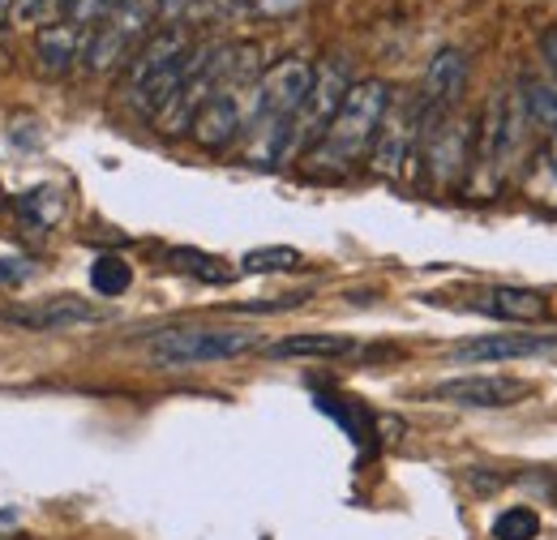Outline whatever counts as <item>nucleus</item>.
<instances>
[{"instance_id":"f257e3e1","label":"nucleus","mask_w":557,"mask_h":540,"mask_svg":"<svg viewBox=\"0 0 557 540\" xmlns=\"http://www.w3.org/2000/svg\"><path fill=\"white\" fill-rule=\"evenodd\" d=\"M391 86L382 77H364V82H351L339 112L331 116V125L322 130V137L300 155V163L309 172H351L360 159H369L377 130H382V116L391 108Z\"/></svg>"},{"instance_id":"f03ea898","label":"nucleus","mask_w":557,"mask_h":540,"mask_svg":"<svg viewBox=\"0 0 557 540\" xmlns=\"http://www.w3.org/2000/svg\"><path fill=\"white\" fill-rule=\"evenodd\" d=\"M189 30L181 22L154 30L138 52L129 57L125 65V103L146 116V121H159L168 112V103L176 99L181 90V77H185V61H189Z\"/></svg>"},{"instance_id":"7ed1b4c3","label":"nucleus","mask_w":557,"mask_h":540,"mask_svg":"<svg viewBox=\"0 0 557 540\" xmlns=\"http://www.w3.org/2000/svg\"><path fill=\"white\" fill-rule=\"evenodd\" d=\"M154 22H159V0H121L86 35L82 65L90 69V73H112V69L129 65V57L150 39Z\"/></svg>"},{"instance_id":"20e7f679","label":"nucleus","mask_w":557,"mask_h":540,"mask_svg":"<svg viewBox=\"0 0 557 540\" xmlns=\"http://www.w3.org/2000/svg\"><path fill=\"white\" fill-rule=\"evenodd\" d=\"M523 103H519V95H506V90H497L493 99L485 103V116H481V134H476V155H472V172H485L488 176V194L506 181V172L515 168V159H519V146H523Z\"/></svg>"},{"instance_id":"39448f33","label":"nucleus","mask_w":557,"mask_h":540,"mask_svg":"<svg viewBox=\"0 0 557 540\" xmlns=\"http://www.w3.org/2000/svg\"><path fill=\"white\" fill-rule=\"evenodd\" d=\"M249 347H258L253 331H163L150 343V360L163 369H189L245 356Z\"/></svg>"},{"instance_id":"423d86ee","label":"nucleus","mask_w":557,"mask_h":540,"mask_svg":"<svg viewBox=\"0 0 557 540\" xmlns=\"http://www.w3.org/2000/svg\"><path fill=\"white\" fill-rule=\"evenodd\" d=\"M348 65L344 61H322V65L313 69V86H309V95H305V103H300V112H296V121H292V159L296 155H305L322 130L331 125V116L339 112V103H344V95H348Z\"/></svg>"},{"instance_id":"0eeeda50","label":"nucleus","mask_w":557,"mask_h":540,"mask_svg":"<svg viewBox=\"0 0 557 540\" xmlns=\"http://www.w3.org/2000/svg\"><path fill=\"white\" fill-rule=\"evenodd\" d=\"M420 142V103L417 95H391V108L382 116V130H377V142L369 150L373 159V172L382 176H399L408 168V155Z\"/></svg>"},{"instance_id":"6e6552de","label":"nucleus","mask_w":557,"mask_h":540,"mask_svg":"<svg viewBox=\"0 0 557 540\" xmlns=\"http://www.w3.org/2000/svg\"><path fill=\"white\" fill-rule=\"evenodd\" d=\"M463 86H468V61H463V52H455V48L437 52L433 65H429V73H424V82H420V90H417L420 134L433 130L437 121L455 116V108H459V99H463Z\"/></svg>"},{"instance_id":"1a4fd4ad","label":"nucleus","mask_w":557,"mask_h":540,"mask_svg":"<svg viewBox=\"0 0 557 540\" xmlns=\"http://www.w3.org/2000/svg\"><path fill=\"white\" fill-rule=\"evenodd\" d=\"M532 386L519 382V378H502V373H463V378H450V382H437L429 391V400H442L450 407H468V412H497V407H510L519 400H528Z\"/></svg>"},{"instance_id":"9d476101","label":"nucleus","mask_w":557,"mask_h":540,"mask_svg":"<svg viewBox=\"0 0 557 540\" xmlns=\"http://www.w3.org/2000/svg\"><path fill=\"white\" fill-rule=\"evenodd\" d=\"M420 142L429 146L424 163H429V176H433L437 185H450L455 176H463L468 150H472V125H468V121L446 116V121H437L433 130H424Z\"/></svg>"},{"instance_id":"9b49d317","label":"nucleus","mask_w":557,"mask_h":540,"mask_svg":"<svg viewBox=\"0 0 557 540\" xmlns=\"http://www.w3.org/2000/svg\"><path fill=\"white\" fill-rule=\"evenodd\" d=\"M189 134L207 150H223L245 134V95L240 90H214L207 103L198 108V116L189 121Z\"/></svg>"},{"instance_id":"f8f14e48","label":"nucleus","mask_w":557,"mask_h":540,"mask_svg":"<svg viewBox=\"0 0 557 540\" xmlns=\"http://www.w3.org/2000/svg\"><path fill=\"white\" fill-rule=\"evenodd\" d=\"M103 314L82 305V300H35V305H17V309H4L0 322L4 327H17V331H70L82 322H99Z\"/></svg>"},{"instance_id":"ddd939ff","label":"nucleus","mask_w":557,"mask_h":540,"mask_svg":"<svg viewBox=\"0 0 557 540\" xmlns=\"http://www.w3.org/2000/svg\"><path fill=\"white\" fill-rule=\"evenodd\" d=\"M557 352V335H481V339H468L459 343L450 356L455 360H532V356H554Z\"/></svg>"},{"instance_id":"4468645a","label":"nucleus","mask_w":557,"mask_h":540,"mask_svg":"<svg viewBox=\"0 0 557 540\" xmlns=\"http://www.w3.org/2000/svg\"><path fill=\"white\" fill-rule=\"evenodd\" d=\"M82 52H86V26H77V22L57 17L35 30V61L48 73H70L82 61Z\"/></svg>"},{"instance_id":"2eb2a0df","label":"nucleus","mask_w":557,"mask_h":540,"mask_svg":"<svg viewBox=\"0 0 557 540\" xmlns=\"http://www.w3.org/2000/svg\"><path fill=\"white\" fill-rule=\"evenodd\" d=\"M271 360H339L356 352V339L348 335H287L262 347Z\"/></svg>"},{"instance_id":"dca6fc26","label":"nucleus","mask_w":557,"mask_h":540,"mask_svg":"<svg viewBox=\"0 0 557 540\" xmlns=\"http://www.w3.org/2000/svg\"><path fill=\"white\" fill-rule=\"evenodd\" d=\"M549 300L532 287H493L485 296V314L506 318V322H541Z\"/></svg>"},{"instance_id":"f3484780","label":"nucleus","mask_w":557,"mask_h":540,"mask_svg":"<svg viewBox=\"0 0 557 540\" xmlns=\"http://www.w3.org/2000/svg\"><path fill=\"white\" fill-rule=\"evenodd\" d=\"M163 267L176 270V274H189V279H202V283H232L240 270H232L223 258H214L207 249H189V245H172L163 249Z\"/></svg>"},{"instance_id":"a211bd4d","label":"nucleus","mask_w":557,"mask_h":540,"mask_svg":"<svg viewBox=\"0 0 557 540\" xmlns=\"http://www.w3.org/2000/svg\"><path fill=\"white\" fill-rule=\"evenodd\" d=\"M519 103H523V116L536 121L549 137H557V86L545 77H523L519 82Z\"/></svg>"},{"instance_id":"6ab92c4d","label":"nucleus","mask_w":557,"mask_h":540,"mask_svg":"<svg viewBox=\"0 0 557 540\" xmlns=\"http://www.w3.org/2000/svg\"><path fill=\"white\" fill-rule=\"evenodd\" d=\"M13 210L26 219V223H35V228H52V223H61V214H65V202H61V189H52V185H35L30 194H22Z\"/></svg>"},{"instance_id":"aec40b11","label":"nucleus","mask_w":557,"mask_h":540,"mask_svg":"<svg viewBox=\"0 0 557 540\" xmlns=\"http://www.w3.org/2000/svg\"><path fill=\"white\" fill-rule=\"evenodd\" d=\"M296 267H305V254L292 245H262V249H249L240 258V270H249V274H283V270Z\"/></svg>"},{"instance_id":"412c9836","label":"nucleus","mask_w":557,"mask_h":540,"mask_svg":"<svg viewBox=\"0 0 557 540\" xmlns=\"http://www.w3.org/2000/svg\"><path fill=\"white\" fill-rule=\"evenodd\" d=\"M129 283H134V270H129L125 258H116V254L95 258V267H90V287H95L99 296H125Z\"/></svg>"},{"instance_id":"4be33fe9","label":"nucleus","mask_w":557,"mask_h":540,"mask_svg":"<svg viewBox=\"0 0 557 540\" xmlns=\"http://www.w3.org/2000/svg\"><path fill=\"white\" fill-rule=\"evenodd\" d=\"M541 537V515L528 506H510L493 519V540H536Z\"/></svg>"},{"instance_id":"5701e85b","label":"nucleus","mask_w":557,"mask_h":540,"mask_svg":"<svg viewBox=\"0 0 557 540\" xmlns=\"http://www.w3.org/2000/svg\"><path fill=\"white\" fill-rule=\"evenodd\" d=\"M532 194L541 202L557 206V137H549L536 155V168H532Z\"/></svg>"},{"instance_id":"b1692460","label":"nucleus","mask_w":557,"mask_h":540,"mask_svg":"<svg viewBox=\"0 0 557 540\" xmlns=\"http://www.w3.org/2000/svg\"><path fill=\"white\" fill-rule=\"evenodd\" d=\"M57 17H61V0H13V9H9V22L30 26V30H39Z\"/></svg>"},{"instance_id":"393cba45","label":"nucleus","mask_w":557,"mask_h":540,"mask_svg":"<svg viewBox=\"0 0 557 540\" xmlns=\"http://www.w3.org/2000/svg\"><path fill=\"white\" fill-rule=\"evenodd\" d=\"M116 4H121V0H61V17L90 30V26H95V22H103Z\"/></svg>"},{"instance_id":"a878e982","label":"nucleus","mask_w":557,"mask_h":540,"mask_svg":"<svg viewBox=\"0 0 557 540\" xmlns=\"http://www.w3.org/2000/svg\"><path fill=\"white\" fill-rule=\"evenodd\" d=\"M541 48H545V61L554 65V73H557V22L545 30V39H541Z\"/></svg>"},{"instance_id":"bb28decb","label":"nucleus","mask_w":557,"mask_h":540,"mask_svg":"<svg viewBox=\"0 0 557 540\" xmlns=\"http://www.w3.org/2000/svg\"><path fill=\"white\" fill-rule=\"evenodd\" d=\"M26 274V267H17V262H0V283H17Z\"/></svg>"},{"instance_id":"cd10ccee","label":"nucleus","mask_w":557,"mask_h":540,"mask_svg":"<svg viewBox=\"0 0 557 540\" xmlns=\"http://www.w3.org/2000/svg\"><path fill=\"white\" fill-rule=\"evenodd\" d=\"M13 524H17V515L13 511H0V528H13Z\"/></svg>"},{"instance_id":"c85d7f7f","label":"nucleus","mask_w":557,"mask_h":540,"mask_svg":"<svg viewBox=\"0 0 557 540\" xmlns=\"http://www.w3.org/2000/svg\"><path fill=\"white\" fill-rule=\"evenodd\" d=\"M9 9H13V0H0V22H9Z\"/></svg>"}]
</instances>
